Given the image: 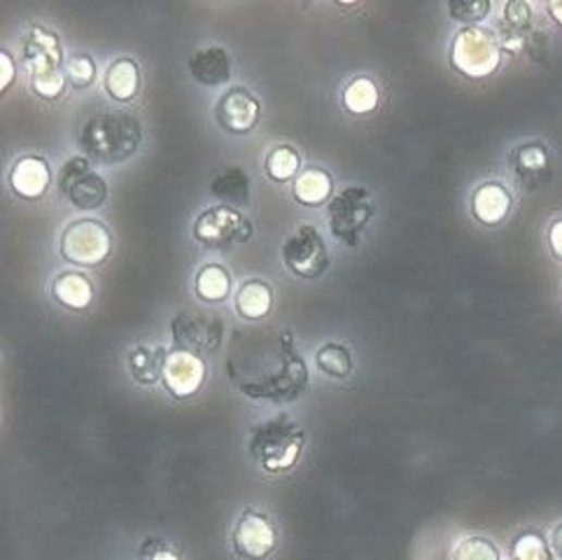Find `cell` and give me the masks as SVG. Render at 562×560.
I'll use <instances>...</instances> for the list:
<instances>
[{"label":"cell","mask_w":562,"mask_h":560,"mask_svg":"<svg viewBox=\"0 0 562 560\" xmlns=\"http://www.w3.org/2000/svg\"><path fill=\"white\" fill-rule=\"evenodd\" d=\"M140 556H145L147 560H180V556L161 539H147L140 549Z\"/></svg>","instance_id":"36"},{"label":"cell","mask_w":562,"mask_h":560,"mask_svg":"<svg viewBox=\"0 0 562 560\" xmlns=\"http://www.w3.org/2000/svg\"><path fill=\"white\" fill-rule=\"evenodd\" d=\"M187 65L198 85L222 87V85H229L231 80V57L220 45H208L196 49V52L190 57Z\"/></svg>","instance_id":"16"},{"label":"cell","mask_w":562,"mask_h":560,"mask_svg":"<svg viewBox=\"0 0 562 560\" xmlns=\"http://www.w3.org/2000/svg\"><path fill=\"white\" fill-rule=\"evenodd\" d=\"M59 253L69 265L98 267L112 253V236L103 222L77 220L63 229Z\"/></svg>","instance_id":"7"},{"label":"cell","mask_w":562,"mask_h":560,"mask_svg":"<svg viewBox=\"0 0 562 560\" xmlns=\"http://www.w3.org/2000/svg\"><path fill=\"white\" fill-rule=\"evenodd\" d=\"M549 12L553 14V20L562 26V0H553V3H549Z\"/></svg>","instance_id":"40"},{"label":"cell","mask_w":562,"mask_h":560,"mask_svg":"<svg viewBox=\"0 0 562 560\" xmlns=\"http://www.w3.org/2000/svg\"><path fill=\"white\" fill-rule=\"evenodd\" d=\"M509 169L514 175V183L525 192H537L553 175V155L543 143L530 141L518 145L509 155Z\"/></svg>","instance_id":"12"},{"label":"cell","mask_w":562,"mask_h":560,"mask_svg":"<svg viewBox=\"0 0 562 560\" xmlns=\"http://www.w3.org/2000/svg\"><path fill=\"white\" fill-rule=\"evenodd\" d=\"M511 206H514V199L502 183H484L472 194V216L486 227L502 224L511 212Z\"/></svg>","instance_id":"17"},{"label":"cell","mask_w":562,"mask_h":560,"mask_svg":"<svg viewBox=\"0 0 562 560\" xmlns=\"http://www.w3.org/2000/svg\"><path fill=\"white\" fill-rule=\"evenodd\" d=\"M278 547V528L269 514L247 507L231 531V549L243 560H267Z\"/></svg>","instance_id":"9"},{"label":"cell","mask_w":562,"mask_h":560,"mask_svg":"<svg viewBox=\"0 0 562 560\" xmlns=\"http://www.w3.org/2000/svg\"><path fill=\"white\" fill-rule=\"evenodd\" d=\"M91 161L85 157V155H75L71 157L69 161L63 163L61 167V173H59V192L65 196L71 192V187L77 183L80 178H85L87 173H91Z\"/></svg>","instance_id":"33"},{"label":"cell","mask_w":562,"mask_h":560,"mask_svg":"<svg viewBox=\"0 0 562 560\" xmlns=\"http://www.w3.org/2000/svg\"><path fill=\"white\" fill-rule=\"evenodd\" d=\"M304 449L306 430L288 414H278L253 425L247 435V455L269 474L292 472L300 465Z\"/></svg>","instance_id":"3"},{"label":"cell","mask_w":562,"mask_h":560,"mask_svg":"<svg viewBox=\"0 0 562 560\" xmlns=\"http://www.w3.org/2000/svg\"><path fill=\"white\" fill-rule=\"evenodd\" d=\"M194 294L198 302L220 304L231 294V273L222 265H204L194 276Z\"/></svg>","instance_id":"24"},{"label":"cell","mask_w":562,"mask_h":560,"mask_svg":"<svg viewBox=\"0 0 562 560\" xmlns=\"http://www.w3.org/2000/svg\"><path fill=\"white\" fill-rule=\"evenodd\" d=\"M502 45L492 31L484 26H465L455 33L451 45V63L457 73L481 80L500 69Z\"/></svg>","instance_id":"4"},{"label":"cell","mask_w":562,"mask_h":560,"mask_svg":"<svg viewBox=\"0 0 562 560\" xmlns=\"http://www.w3.org/2000/svg\"><path fill=\"white\" fill-rule=\"evenodd\" d=\"M192 239L208 251H229L253 239V222L234 206H215L198 212Z\"/></svg>","instance_id":"6"},{"label":"cell","mask_w":562,"mask_h":560,"mask_svg":"<svg viewBox=\"0 0 562 560\" xmlns=\"http://www.w3.org/2000/svg\"><path fill=\"white\" fill-rule=\"evenodd\" d=\"M169 351L161 345L140 343L129 353V369L134 381L140 386H155L163 378V367H167Z\"/></svg>","instance_id":"19"},{"label":"cell","mask_w":562,"mask_h":560,"mask_svg":"<svg viewBox=\"0 0 562 560\" xmlns=\"http://www.w3.org/2000/svg\"><path fill=\"white\" fill-rule=\"evenodd\" d=\"M283 261L294 276L306 280L327 273L329 253L318 229L313 224L296 227L283 243Z\"/></svg>","instance_id":"10"},{"label":"cell","mask_w":562,"mask_h":560,"mask_svg":"<svg viewBox=\"0 0 562 560\" xmlns=\"http://www.w3.org/2000/svg\"><path fill=\"white\" fill-rule=\"evenodd\" d=\"M163 388L175 400H190L206 384V362L190 351H171L163 367Z\"/></svg>","instance_id":"14"},{"label":"cell","mask_w":562,"mask_h":560,"mask_svg":"<svg viewBox=\"0 0 562 560\" xmlns=\"http://www.w3.org/2000/svg\"><path fill=\"white\" fill-rule=\"evenodd\" d=\"M551 549L558 558H562V523L555 525L553 533H551Z\"/></svg>","instance_id":"39"},{"label":"cell","mask_w":562,"mask_h":560,"mask_svg":"<svg viewBox=\"0 0 562 560\" xmlns=\"http://www.w3.org/2000/svg\"><path fill=\"white\" fill-rule=\"evenodd\" d=\"M549 243H551L553 255L562 261V218L551 224V229H549Z\"/></svg>","instance_id":"38"},{"label":"cell","mask_w":562,"mask_h":560,"mask_svg":"<svg viewBox=\"0 0 562 560\" xmlns=\"http://www.w3.org/2000/svg\"><path fill=\"white\" fill-rule=\"evenodd\" d=\"M264 169L276 183H288L302 173V155L292 145H276L264 159Z\"/></svg>","instance_id":"27"},{"label":"cell","mask_w":562,"mask_h":560,"mask_svg":"<svg viewBox=\"0 0 562 560\" xmlns=\"http://www.w3.org/2000/svg\"><path fill=\"white\" fill-rule=\"evenodd\" d=\"M236 313L243 320H264L273 308V290L267 280H245L236 292Z\"/></svg>","instance_id":"20"},{"label":"cell","mask_w":562,"mask_h":560,"mask_svg":"<svg viewBox=\"0 0 562 560\" xmlns=\"http://www.w3.org/2000/svg\"><path fill=\"white\" fill-rule=\"evenodd\" d=\"M504 20L511 31L523 33L527 26H530L533 10L527 3H521V0H511V3H506L504 8Z\"/></svg>","instance_id":"35"},{"label":"cell","mask_w":562,"mask_h":560,"mask_svg":"<svg viewBox=\"0 0 562 560\" xmlns=\"http://www.w3.org/2000/svg\"><path fill=\"white\" fill-rule=\"evenodd\" d=\"M65 77L75 89H87L96 80V63L89 54H73L65 61Z\"/></svg>","instance_id":"32"},{"label":"cell","mask_w":562,"mask_h":560,"mask_svg":"<svg viewBox=\"0 0 562 560\" xmlns=\"http://www.w3.org/2000/svg\"><path fill=\"white\" fill-rule=\"evenodd\" d=\"M22 61L28 80L65 71L63 47L54 31L30 24L22 36Z\"/></svg>","instance_id":"11"},{"label":"cell","mask_w":562,"mask_h":560,"mask_svg":"<svg viewBox=\"0 0 562 560\" xmlns=\"http://www.w3.org/2000/svg\"><path fill=\"white\" fill-rule=\"evenodd\" d=\"M555 553L537 531L521 533L511 545V560H553Z\"/></svg>","instance_id":"29"},{"label":"cell","mask_w":562,"mask_h":560,"mask_svg":"<svg viewBox=\"0 0 562 560\" xmlns=\"http://www.w3.org/2000/svg\"><path fill=\"white\" fill-rule=\"evenodd\" d=\"M316 365L332 378H349L353 372V355L341 343H325L316 353Z\"/></svg>","instance_id":"28"},{"label":"cell","mask_w":562,"mask_h":560,"mask_svg":"<svg viewBox=\"0 0 562 560\" xmlns=\"http://www.w3.org/2000/svg\"><path fill=\"white\" fill-rule=\"evenodd\" d=\"M143 126L124 110L94 112L77 136L80 153L96 163H122L138 153Z\"/></svg>","instance_id":"2"},{"label":"cell","mask_w":562,"mask_h":560,"mask_svg":"<svg viewBox=\"0 0 562 560\" xmlns=\"http://www.w3.org/2000/svg\"><path fill=\"white\" fill-rule=\"evenodd\" d=\"M341 104L351 114H369L378 108V85L371 77H353L341 92Z\"/></svg>","instance_id":"26"},{"label":"cell","mask_w":562,"mask_h":560,"mask_svg":"<svg viewBox=\"0 0 562 560\" xmlns=\"http://www.w3.org/2000/svg\"><path fill=\"white\" fill-rule=\"evenodd\" d=\"M261 114V104L257 96L245 87L227 89L218 106H215V120L227 131V134L245 136L257 126Z\"/></svg>","instance_id":"13"},{"label":"cell","mask_w":562,"mask_h":560,"mask_svg":"<svg viewBox=\"0 0 562 560\" xmlns=\"http://www.w3.org/2000/svg\"><path fill=\"white\" fill-rule=\"evenodd\" d=\"M65 82H69V77H65V71H61L52 75L33 77L28 80V85H30V92L45 98V101H57V98H61L65 92Z\"/></svg>","instance_id":"34"},{"label":"cell","mask_w":562,"mask_h":560,"mask_svg":"<svg viewBox=\"0 0 562 560\" xmlns=\"http://www.w3.org/2000/svg\"><path fill=\"white\" fill-rule=\"evenodd\" d=\"M374 212L376 208L371 202V194L365 187H345L327 204L329 232H332V236L339 243L349 245V248H357L374 218Z\"/></svg>","instance_id":"5"},{"label":"cell","mask_w":562,"mask_h":560,"mask_svg":"<svg viewBox=\"0 0 562 560\" xmlns=\"http://www.w3.org/2000/svg\"><path fill=\"white\" fill-rule=\"evenodd\" d=\"M334 192V180L322 169H306L294 178L292 194L304 206H322Z\"/></svg>","instance_id":"23"},{"label":"cell","mask_w":562,"mask_h":560,"mask_svg":"<svg viewBox=\"0 0 562 560\" xmlns=\"http://www.w3.org/2000/svg\"><path fill=\"white\" fill-rule=\"evenodd\" d=\"M14 77H16V63L12 59L10 52H0V92H8L14 85Z\"/></svg>","instance_id":"37"},{"label":"cell","mask_w":562,"mask_h":560,"mask_svg":"<svg viewBox=\"0 0 562 560\" xmlns=\"http://www.w3.org/2000/svg\"><path fill=\"white\" fill-rule=\"evenodd\" d=\"M453 560H502V556L492 539L474 535L460 541L453 551Z\"/></svg>","instance_id":"30"},{"label":"cell","mask_w":562,"mask_h":560,"mask_svg":"<svg viewBox=\"0 0 562 560\" xmlns=\"http://www.w3.org/2000/svg\"><path fill=\"white\" fill-rule=\"evenodd\" d=\"M52 185V169L45 157L26 155L16 159L10 171V187L22 199H40V196Z\"/></svg>","instance_id":"15"},{"label":"cell","mask_w":562,"mask_h":560,"mask_svg":"<svg viewBox=\"0 0 562 560\" xmlns=\"http://www.w3.org/2000/svg\"><path fill=\"white\" fill-rule=\"evenodd\" d=\"M171 334L175 349L196 355L218 351L224 339V322L212 311L185 308L173 316Z\"/></svg>","instance_id":"8"},{"label":"cell","mask_w":562,"mask_h":560,"mask_svg":"<svg viewBox=\"0 0 562 560\" xmlns=\"http://www.w3.org/2000/svg\"><path fill=\"white\" fill-rule=\"evenodd\" d=\"M103 89L106 94L118 104L134 101L140 89V69L134 59L120 57L114 59L103 75Z\"/></svg>","instance_id":"18"},{"label":"cell","mask_w":562,"mask_h":560,"mask_svg":"<svg viewBox=\"0 0 562 560\" xmlns=\"http://www.w3.org/2000/svg\"><path fill=\"white\" fill-rule=\"evenodd\" d=\"M553 560H562V558H558V556H555V558H553Z\"/></svg>","instance_id":"41"},{"label":"cell","mask_w":562,"mask_h":560,"mask_svg":"<svg viewBox=\"0 0 562 560\" xmlns=\"http://www.w3.org/2000/svg\"><path fill=\"white\" fill-rule=\"evenodd\" d=\"M54 300L69 311H85L94 300V285L85 273L63 271L52 283Z\"/></svg>","instance_id":"21"},{"label":"cell","mask_w":562,"mask_h":560,"mask_svg":"<svg viewBox=\"0 0 562 560\" xmlns=\"http://www.w3.org/2000/svg\"><path fill=\"white\" fill-rule=\"evenodd\" d=\"M490 10L492 3H488V0H453V3H449V14L453 20L467 26H476L478 22H484Z\"/></svg>","instance_id":"31"},{"label":"cell","mask_w":562,"mask_h":560,"mask_svg":"<svg viewBox=\"0 0 562 560\" xmlns=\"http://www.w3.org/2000/svg\"><path fill=\"white\" fill-rule=\"evenodd\" d=\"M210 194L222 202V206H245L251 202V175L239 167L224 169L212 178Z\"/></svg>","instance_id":"22"},{"label":"cell","mask_w":562,"mask_h":560,"mask_svg":"<svg viewBox=\"0 0 562 560\" xmlns=\"http://www.w3.org/2000/svg\"><path fill=\"white\" fill-rule=\"evenodd\" d=\"M75 208L80 210H96L101 208L108 199V183L101 173H87L85 178H80L77 183L71 187V192L65 194Z\"/></svg>","instance_id":"25"},{"label":"cell","mask_w":562,"mask_h":560,"mask_svg":"<svg viewBox=\"0 0 562 560\" xmlns=\"http://www.w3.org/2000/svg\"><path fill=\"white\" fill-rule=\"evenodd\" d=\"M227 374L247 400L271 404L302 400L310 384L294 332L285 327L239 329L231 341Z\"/></svg>","instance_id":"1"}]
</instances>
